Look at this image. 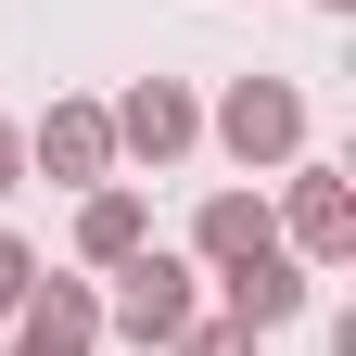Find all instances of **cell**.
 I'll return each mask as SVG.
<instances>
[{
	"label": "cell",
	"mask_w": 356,
	"mask_h": 356,
	"mask_svg": "<svg viewBox=\"0 0 356 356\" xmlns=\"http://www.w3.org/2000/svg\"><path fill=\"white\" fill-rule=\"evenodd\" d=\"M140 242H153V204H140V191H115V178H102V191L76 204V254H89V267H127Z\"/></svg>",
	"instance_id": "obj_9"
},
{
	"label": "cell",
	"mask_w": 356,
	"mask_h": 356,
	"mask_svg": "<svg viewBox=\"0 0 356 356\" xmlns=\"http://www.w3.org/2000/svg\"><path fill=\"white\" fill-rule=\"evenodd\" d=\"M26 293H38V254H26L13 229H0V318H26Z\"/></svg>",
	"instance_id": "obj_10"
},
{
	"label": "cell",
	"mask_w": 356,
	"mask_h": 356,
	"mask_svg": "<svg viewBox=\"0 0 356 356\" xmlns=\"http://www.w3.org/2000/svg\"><path fill=\"white\" fill-rule=\"evenodd\" d=\"M216 140H229V165H293V153H305V102H293L280 76H229Z\"/></svg>",
	"instance_id": "obj_2"
},
{
	"label": "cell",
	"mask_w": 356,
	"mask_h": 356,
	"mask_svg": "<svg viewBox=\"0 0 356 356\" xmlns=\"http://www.w3.org/2000/svg\"><path fill=\"white\" fill-rule=\"evenodd\" d=\"M267 242H280L267 191H204V216H191V254H204V267H242V254H267Z\"/></svg>",
	"instance_id": "obj_8"
},
{
	"label": "cell",
	"mask_w": 356,
	"mask_h": 356,
	"mask_svg": "<svg viewBox=\"0 0 356 356\" xmlns=\"http://www.w3.org/2000/svg\"><path fill=\"white\" fill-rule=\"evenodd\" d=\"M216 280H229V318L242 331H280V318H305V267L267 242V254H242V267H216Z\"/></svg>",
	"instance_id": "obj_7"
},
{
	"label": "cell",
	"mask_w": 356,
	"mask_h": 356,
	"mask_svg": "<svg viewBox=\"0 0 356 356\" xmlns=\"http://www.w3.org/2000/svg\"><path fill=\"white\" fill-rule=\"evenodd\" d=\"M165 356H254V331H242V318H216V331H204V318H191V331H178V343H165Z\"/></svg>",
	"instance_id": "obj_11"
},
{
	"label": "cell",
	"mask_w": 356,
	"mask_h": 356,
	"mask_svg": "<svg viewBox=\"0 0 356 356\" xmlns=\"http://www.w3.org/2000/svg\"><path fill=\"white\" fill-rule=\"evenodd\" d=\"M102 115H115V153H140V165H178V153L204 140V102H191L178 76H140V89L102 102Z\"/></svg>",
	"instance_id": "obj_3"
},
{
	"label": "cell",
	"mask_w": 356,
	"mask_h": 356,
	"mask_svg": "<svg viewBox=\"0 0 356 356\" xmlns=\"http://www.w3.org/2000/svg\"><path fill=\"white\" fill-rule=\"evenodd\" d=\"M26 165H51L64 191H102V178H115V115L102 102H51L26 127Z\"/></svg>",
	"instance_id": "obj_4"
},
{
	"label": "cell",
	"mask_w": 356,
	"mask_h": 356,
	"mask_svg": "<svg viewBox=\"0 0 356 356\" xmlns=\"http://www.w3.org/2000/svg\"><path fill=\"white\" fill-rule=\"evenodd\" d=\"M89 343H102V293H89V280L26 293V331H13V356H89Z\"/></svg>",
	"instance_id": "obj_6"
},
{
	"label": "cell",
	"mask_w": 356,
	"mask_h": 356,
	"mask_svg": "<svg viewBox=\"0 0 356 356\" xmlns=\"http://www.w3.org/2000/svg\"><path fill=\"white\" fill-rule=\"evenodd\" d=\"M13 178H26V127L0 115V191H13Z\"/></svg>",
	"instance_id": "obj_12"
},
{
	"label": "cell",
	"mask_w": 356,
	"mask_h": 356,
	"mask_svg": "<svg viewBox=\"0 0 356 356\" xmlns=\"http://www.w3.org/2000/svg\"><path fill=\"white\" fill-rule=\"evenodd\" d=\"M343 242H356V191H343L331 165H293V204H280V254H293V267H331Z\"/></svg>",
	"instance_id": "obj_5"
},
{
	"label": "cell",
	"mask_w": 356,
	"mask_h": 356,
	"mask_svg": "<svg viewBox=\"0 0 356 356\" xmlns=\"http://www.w3.org/2000/svg\"><path fill=\"white\" fill-rule=\"evenodd\" d=\"M318 13H356V0H318Z\"/></svg>",
	"instance_id": "obj_13"
},
{
	"label": "cell",
	"mask_w": 356,
	"mask_h": 356,
	"mask_svg": "<svg viewBox=\"0 0 356 356\" xmlns=\"http://www.w3.org/2000/svg\"><path fill=\"white\" fill-rule=\"evenodd\" d=\"M191 305H204V293H191V254H165V242H140V254L115 267V293H102V318H115L127 343H153V356H165L178 331H191Z\"/></svg>",
	"instance_id": "obj_1"
}]
</instances>
